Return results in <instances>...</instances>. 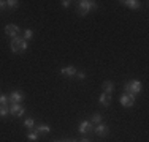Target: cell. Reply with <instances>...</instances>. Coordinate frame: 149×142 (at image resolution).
<instances>
[{
    "label": "cell",
    "mask_w": 149,
    "mask_h": 142,
    "mask_svg": "<svg viewBox=\"0 0 149 142\" xmlns=\"http://www.w3.org/2000/svg\"><path fill=\"white\" fill-rule=\"evenodd\" d=\"M8 114H10L8 104H6V106H0V117H6Z\"/></svg>",
    "instance_id": "obj_20"
},
{
    "label": "cell",
    "mask_w": 149,
    "mask_h": 142,
    "mask_svg": "<svg viewBox=\"0 0 149 142\" xmlns=\"http://www.w3.org/2000/svg\"><path fill=\"white\" fill-rule=\"evenodd\" d=\"M60 3H62V6H63V8H68V6L72 5V2H70V0H62Z\"/></svg>",
    "instance_id": "obj_23"
},
{
    "label": "cell",
    "mask_w": 149,
    "mask_h": 142,
    "mask_svg": "<svg viewBox=\"0 0 149 142\" xmlns=\"http://www.w3.org/2000/svg\"><path fill=\"white\" fill-rule=\"evenodd\" d=\"M79 142H92V141L89 139V137H86V136H84V137H83V139H81Z\"/></svg>",
    "instance_id": "obj_25"
},
{
    "label": "cell",
    "mask_w": 149,
    "mask_h": 142,
    "mask_svg": "<svg viewBox=\"0 0 149 142\" xmlns=\"http://www.w3.org/2000/svg\"><path fill=\"white\" fill-rule=\"evenodd\" d=\"M17 6H19V2H17V0H8V2H6V8H10V10H16Z\"/></svg>",
    "instance_id": "obj_18"
},
{
    "label": "cell",
    "mask_w": 149,
    "mask_h": 142,
    "mask_svg": "<svg viewBox=\"0 0 149 142\" xmlns=\"http://www.w3.org/2000/svg\"><path fill=\"white\" fill-rule=\"evenodd\" d=\"M10 114H13L15 117H22L24 114H26V109H24L21 104H11V108H10Z\"/></svg>",
    "instance_id": "obj_9"
},
{
    "label": "cell",
    "mask_w": 149,
    "mask_h": 142,
    "mask_svg": "<svg viewBox=\"0 0 149 142\" xmlns=\"http://www.w3.org/2000/svg\"><path fill=\"white\" fill-rule=\"evenodd\" d=\"M8 99H10V103H11V104H21V103L26 99V95H24L21 90H13L11 93H10V98Z\"/></svg>",
    "instance_id": "obj_4"
},
{
    "label": "cell",
    "mask_w": 149,
    "mask_h": 142,
    "mask_svg": "<svg viewBox=\"0 0 149 142\" xmlns=\"http://www.w3.org/2000/svg\"><path fill=\"white\" fill-rule=\"evenodd\" d=\"M111 95H108V93H102L100 95V98H98V101H100V104L102 106H109L111 104Z\"/></svg>",
    "instance_id": "obj_14"
},
{
    "label": "cell",
    "mask_w": 149,
    "mask_h": 142,
    "mask_svg": "<svg viewBox=\"0 0 149 142\" xmlns=\"http://www.w3.org/2000/svg\"><path fill=\"white\" fill-rule=\"evenodd\" d=\"M95 8H97V2H94V0H81V2H78V14L81 17L87 16V13Z\"/></svg>",
    "instance_id": "obj_2"
},
{
    "label": "cell",
    "mask_w": 149,
    "mask_h": 142,
    "mask_svg": "<svg viewBox=\"0 0 149 142\" xmlns=\"http://www.w3.org/2000/svg\"><path fill=\"white\" fill-rule=\"evenodd\" d=\"M24 126H26L29 131H30V130H33V128H35V120L32 119V117L26 119V120H24Z\"/></svg>",
    "instance_id": "obj_15"
},
{
    "label": "cell",
    "mask_w": 149,
    "mask_h": 142,
    "mask_svg": "<svg viewBox=\"0 0 149 142\" xmlns=\"http://www.w3.org/2000/svg\"><path fill=\"white\" fill-rule=\"evenodd\" d=\"M141 90H143V84H141V81H129L125 85H124V92L129 95H133V97H136L138 93H141Z\"/></svg>",
    "instance_id": "obj_3"
},
{
    "label": "cell",
    "mask_w": 149,
    "mask_h": 142,
    "mask_svg": "<svg viewBox=\"0 0 149 142\" xmlns=\"http://www.w3.org/2000/svg\"><path fill=\"white\" fill-rule=\"evenodd\" d=\"M76 68H74L73 65H68V66H63L62 70H60V74H63V76H67V77H74L76 76Z\"/></svg>",
    "instance_id": "obj_11"
},
{
    "label": "cell",
    "mask_w": 149,
    "mask_h": 142,
    "mask_svg": "<svg viewBox=\"0 0 149 142\" xmlns=\"http://www.w3.org/2000/svg\"><path fill=\"white\" fill-rule=\"evenodd\" d=\"M27 48H29V41H26L24 38H21V37L11 38V43H10V49H11L13 54H21V52L27 51Z\"/></svg>",
    "instance_id": "obj_1"
},
{
    "label": "cell",
    "mask_w": 149,
    "mask_h": 142,
    "mask_svg": "<svg viewBox=\"0 0 149 142\" xmlns=\"http://www.w3.org/2000/svg\"><path fill=\"white\" fill-rule=\"evenodd\" d=\"M92 133H95L97 136H100V137H106L109 134V128L105 125V123H98V125H95L94 126V131Z\"/></svg>",
    "instance_id": "obj_6"
},
{
    "label": "cell",
    "mask_w": 149,
    "mask_h": 142,
    "mask_svg": "<svg viewBox=\"0 0 149 142\" xmlns=\"http://www.w3.org/2000/svg\"><path fill=\"white\" fill-rule=\"evenodd\" d=\"M119 101H120V104H122L124 108H132V106L135 104V97L133 95H129V93H124V95H120Z\"/></svg>",
    "instance_id": "obj_7"
},
{
    "label": "cell",
    "mask_w": 149,
    "mask_h": 142,
    "mask_svg": "<svg viewBox=\"0 0 149 142\" xmlns=\"http://www.w3.org/2000/svg\"><path fill=\"white\" fill-rule=\"evenodd\" d=\"M8 104V98L5 95H0V106H6Z\"/></svg>",
    "instance_id": "obj_21"
},
{
    "label": "cell",
    "mask_w": 149,
    "mask_h": 142,
    "mask_svg": "<svg viewBox=\"0 0 149 142\" xmlns=\"http://www.w3.org/2000/svg\"><path fill=\"white\" fill-rule=\"evenodd\" d=\"M91 120H92L91 123H97V125H98V123H103V117H102V114H98V112H95L94 115H92Z\"/></svg>",
    "instance_id": "obj_16"
},
{
    "label": "cell",
    "mask_w": 149,
    "mask_h": 142,
    "mask_svg": "<svg viewBox=\"0 0 149 142\" xmlns=\"http://www.w3.org/2000/svg\"><path fill=\"white\" fill-rule=\"evenodd\" d=\"M5 35H8L10 38L19 37V26H17V24H6L5 26Z\"/></svg>",
    "instance_id": "obj_5"
},
{
    "label": "cell",
    "mask_w": 149,
    "mask_h": 142,
    "mask_svg": "<svg viewBox=\"0 0 149 142\" xmlns=\"http://www.w3.org/2000/svg\"><path fill=\"white\" fill-rule=\"evenodd\" d=\"M32 37H33V30H32V28H26V30H24V40L26 41H29V40H32Z\"/></svg>",
    "instance_id": "obj_19"
},
{
    "label": "cell",
    "mask_w": 149,
    "mask_h": 142,
    "mask_svg": "<svg viewBox=\"0 0 149 142\" xmlns=\"http://www.w3.org/2000/svg\"><path fill=\"white\" fill-rule=\"evenodd\" d=\"M38 137H40V134H38L35 130H30L29 133H27V139H29V141H32V142H33V141H37Z\"/></svg>",
    "instance_id": "obj_17"
},
{
    "label": "cell",
    "mask_w": 149,
    "mask_h": 142,
    "mask_svg": "<svg viewBox=\"0 0 149 142\" xmlns=\"http://www.w3.org/2000/svg\"><path fill=\"white\" fill-rule=\"evenodd\" d=\"M33 130L37 131V133L40 134V136H46V134L51 133V126L46 125V123H40V125H35Z\"/></svg>",
    "instance_id": "obj_8"
},
{
    "label": "cell",
    "mask_w": 149,
    "mask_h": 142,
    "mask_svg": "<svg viewBox=\"0 0 149 142\" xmlns=\"http://www.w3.org/2000/svg\"><path fill=\"white\" fill-rule=\"evenodd\" d=\"M63 142H79V141H76V139H65Z\"/></svg>",
    "instance_id": "obj_26"
},
{
    "label": "cell",
    "mask_w": 149,
    "mask_h": 142,
    "mask_svg": "<svg viewBox=\"0 0 149 142\" xmlns=\"http://www.w3.org/2000/svg\"><path fill=\"white\" fill-rule=\"evenodd\" d=\"M76 76H78V79H79V81H84V79H86V73H83V71L76 73Z\"/></svg>",
    "instance_id": "obj_22"
},
{
    "label": "cell",
    "mask_w": 149,
    "mask_h": 142,
    "mask_svg": "<svg viewBox=\"0 0 149 142\" xmlns=\"http://www.w3.org/2000/svg\"><path fill=\"white\" fill-rule=\"evenodd\" d=\"M54 142H63V141H54Z\"/></svg>",
    "instance_id": "obj_27"
},
{
    "label": "cell",
    "mask_w": 149,
    "mask_h": 142,
    "mask_svg": "<svg viewBox=\"0 0 149 142\" xmlns=\"http://www.w3.org/2000/svg\"><path fill=\"white\" fill-rule=\"evenodd\" d=\"M5 8H6V2L5 0H0V11H3Z\"/></svg>",
    "instance_id": "obj_24"
},
{
    "label": "cell",
    "mask_w": 149,
    "mask_h": 142,
    "mask_svg": "<svg viewBox=\"0 0 149 142\" xmlns=\"http://www.w3.org/2000/svg\"><path fill=\"white\" fill-rule=\"evenodd\" d=\"M120 3L130 10H140L141 8V2H138V0H122Z\"/></svg>",
    "instance_id": "obj_12"
},
{
    "label": "cell",
    "mask_w": 149,
    "mask_h": 142,
    "mask_svg": "<svg viewBox=\"0 0 149 142\" xmlns=\"http://www.w3.org/2000/svg\"><path fill=\"white\" fill-rule=\"evenodd\" d=\"M102 88H103V92H105V93L111 95L113 92H114V84H113L111 81H105V82L102 84Z\"/></svg>",
    "instance_id": "obj_13"
},
{
    "label": "cell",
    "mask_w": 149,
    "mask_h": 142,
    "mask_svg": "<svg viewBox=\"0 0 149 142\" xmlns=\"http://www.w3.org/2000/svg\"><path fill=\"white\" fill-rule=\"evenodd\" d=\"M78 131H79L81 134L92 133V131H94V126H92V123H91V122L84 120V122H81V125H79V128H78Z\"/></svg>",
    "instance_id": "obj_10"
}]
</instances>
